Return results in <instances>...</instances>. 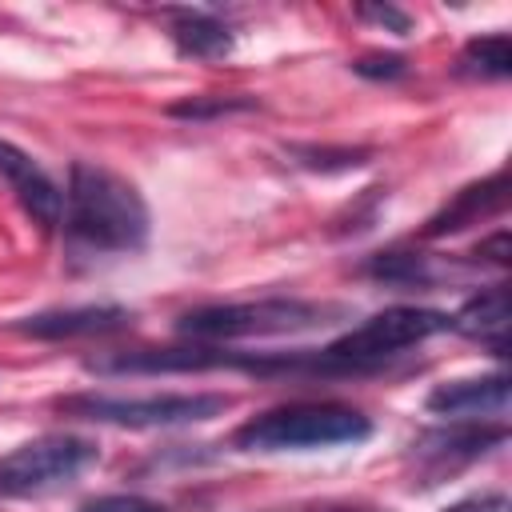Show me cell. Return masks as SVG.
<instances>
[{"instance_id":"1","label":"cell","mask_w":512,"mask_h":512,"mask_svg":"<svg viewBox=\"0 0 512 512\" xmlns=\"http://www.w3.org/2000/svg\"><path fill=\"white\" fill-rule=\"evenodd\" d=\"M64 228L84 248L136 252L148 240V204L132 180L80 160L68 172Z\"/></svg>"},{"instance_id":"2","label":"cell","mask_w":512,"mask_h":512,"mask_svg":"<svg viewBox=\"0 0 512 512\" xmlns=\"http://www.w3.org/2000/svg\"><path fill=\"white\" fill-rule=\"evenodd\" d=\"M372 424L348 404H284L252 416L236 428L232 444L240 452H304L368 440Z\"/></svg>"},{"instance_id":"3","label":"cell","mask_w":512,"mask_h":512,"mask_svg":"<svg viewBox=\"0 0 512 512\" xmlns=\"http://www.w3.org/2000/svg\"><path fill=\"white\" fill-rule=\"evenodd\" d=\"M452 328L448 324V312H436V308H408V304H396V308H384L376 312L372 320H364L360 328L344 332L340 340H332L328 348H320L340 372H368L376 364H384L388 356L436 336Z\"/></svg>"},{"instance_id":"4","label":"cell","mask_w":512,"mask_h":512,"mask_svg":"<svg viewBox=\"0 0 512 512\" xmlns=\"http://www.w3.org/2000/svg\"><path fill=\"white\" fill-rule=\"evenodd\" d=\"M100 460V448L84 436H40L0 456V496H44L72 484Z\"/></svg>"},{"instance_id":"5","label":"cell","mask_w":512,"mask_h":512,"mask_svg":"<svg viewBox=\"0 0 512 512\" xmlns=\"http://www.w3.org/2000/svg\"><path fill=\"white\" fill-rule=\"evenodd\" d=\"M228 396L220 392H164V396H68L60 408L84 420L124 424V428H172L196 424L228 412Z\"/></svg>"},{"instance_id":"6","label":"cell","mask_w":512,"mask_h":512,"mask_svg":"<svg viewBox=\"0 0 512 512\" xmlns=\"http://www.w3.org/2000/svg\"><path fill=\"white\" fill-rule=\"evenodd\" d=\"M324 308L308 300H244V304H212L180 316V332L196 340H240V336H284L320 324Z\"/></svg>"},{"instance_id":"7","label":"cell","mask_w":512,"mask_h":512,"mask_svg":"<svg viewBox=\"0 0 512 512\" xmlns=\"http://www.w3.org/2000/svg\"><path fill=\"white\" fill-rule=\"evenodd\" d=\"M0 176L12 184L16 200L24 204V212H28L36 224H44V228H56V224H60V216H64V196H60V188L48 180V172H44L28 152H20V148L8 144V140H0Z\"/></svg>"},{"instance_id":"8","label":"cell","mask_w":512,"mask_h":512,"mask_svg":"<svg viewBox=\"0 0 512 512\" xmlns=\"http://www.w3.org/2000/svg\"><path fill=\"white\" fill-rule=\"evenodd\" d=\"M428 412L440 416H504L508 412V376H472V380H448L428 392Z\"/></svg>"},{"instance_id":"9","label":"cell","mask_w":512,"mask_h":512,"mask_svg":"<svg viewBox=\"0 0 512 512\" xmlns=\"http://www.w3.org/2000/svg\"><path fill=\"white\" fill-rule=\"evenodd\" d=\"M504 204H508V176L496 172V176H488V180H480V184L460 188V192H456V196L428 220L424 236H448V232H460V228H468V224H480L484 216L504 212Z\"/></svg>"},{"instance_id":"10","label":"cell","mask_w":512,"mask_h":512,"mask_svg":"<svg viewBox=\"0 0 512 512\" xmlns=\"http://www.w3.org/2000/svg\"><path fill=\"white\" fill-rule=\"evenodd\" d=\"M132 312L116 308V304H92V308H64V312H40L28 316L20 324V332L36 336V340H68V336H100V332H116L128 328Z\"/></svg>"},{"instance_id":"11","label":"cell","mask_w":512,"mask_h":512,"mask_svg":"<svg viewBox=\"0 0 512 512\" xmlns=\"http://www.w3.org/2000/svg\"><path fill=\"white\" fill-rule=\"evenodd\" d=\"M504 440H508V428H504V424H496V428H480V424H472V428L432 432V436L420 440L416 452H420L436 472H444V468H456V464H468V460L484 456L488 448H496V444H504Z\"/></svg>"},{"instance_id":"12","label":"cell","mask_w":512,"mask_h":512,"mask_svg":"<svg viewBox=\"0 0 512 512\" xmlns=\"http://www.w3.org/2000/svg\"><path fill=\"white\" fill-rule=\"evenodd\" d=\"M508 284H492L484 292H476L456 316H448V324L480 344H492L496 352H504L508 340Z\"/></svg>"},{"instance_id":"13","label":"cell","mask_w":512,"mask_h":512,"mask_svg":"<svg viewBox=\"0 0 512 512\" xmlns=\"http://www.w3.org/2000/svg\"><path fill=\"white\" fill-rule=\"evenodd\" d=\"M168 16H172V40H176V48H180L184 56H196V60H220V56L232 52V32H228L216 16H208V12H192V8H184V12H168Z\"/></svg>"},{"instance_id":"14","label":"cell","mask_w":512,"mask_h":512,"mask_svg":"<svg viewBox=\"0 0 512 512\" xmlns=\"http://www.w3.org/2000/svg\"><path fill=\"white\" fill-rule=\"evenodd\" d=\"M460 72L484 76V80H504L512 72V40L508 32H492L480 40H468L460 52Z\"/></svg>"},{"instance_id":"15","label":"cell","mask_w":512,"mask_h":512,"mask_svg":"<svg viewBox=\"0 0 512 512\" xmlns=\"http://www.w3.org/2000/svg\"><path fill=\"white\" fill-rule=\"evenodd\" d=\"M368 276H376L384 284H416V288L436 280L428 256H416V252H380L368 260Z\"/></svg>"},{"instance_id":"16","label":"cell","mask_w":512,"mask_h":512,"mask_svg":"<svg viewBox=\"0 0 512 512\" xmlns=\"http://www.w3.org/2000/svg\"><path fill=\"white\" fill-rule=\"evenodd\" d=\"M296 156V164L304 168H320V172H344L368 160V148H288Z\"/></svg>"},{"instance_id":"17","label":"cell","mask_w":512,"mask_h":512,"mask_svg":"<svg viewBox=\"0 0 512 512\" xmlns=\"http://www.w3.org/2000/svg\"><path fill=\"white\" fill-rule=\"evenodd\" d=\"M244 108H252V100H240V96H192V100L172 104L168 112H172V116H184V120H208V116L244 112Z\"/></svg>"},{"instance_id":"18","label":"cell","mask_w":512,"mask_h":512,"mask_svg":"<svg viewBox=\"0 0 512 512\" xmlns=\"http://www.w3.org/2000/svg\"><path fill=\"white\" fill-rule=\"evenodd\" d=\"M80 512H168L160 500L136 496V492H116V496H96L88 504H80Z\"/></svg>"},{"instance_id":"19","label":"cell","mask_w":512,"mask_h":512,"mask_svg":"<svg viewBox=\"0 0 512 512\" xmlns=\"http://www.w3.org/2000/svg\"><path fill=\"white\" fill-rule=\"evenodd\" d=\"M360 76H368V80H396V76H404V56H396V52H372V56H360L356 64H352Z\"/></svg>"},{"instance_id":"20","label":"cell","mask_w":512,"mask_h":512,"mask_svg":"<svg viewBox=\"0 0 512 512\" xmlns=\"http://www.w3.org/2000/svg\"><path fill=\"white\" fill-rule=\"evenodd\" d=\"M364 20H376V24H384V28H392L396 36H408L412 32V20H408V12H400V8H392V4H360L356 8Z\"/></svg>"},{"instance_id":"21","label":"cell","mask_w":512,"mask_h":512,"mask_svg":"<svg viewBox=\"0 0 512 512\" xmlns=\"http://www.w3.org/2000/svg\"><path fill=\"white\" fill-rule=\"evenodd\" d=\"M444 512H508V496L504 492H480V496H468Z\"/></svg>"},{"instance_id":"22","label":"cell","mask_w":512,"mask_h":512,"mask_svg":"<svg viewBox=\"0 0 512 512\" xmlns=\"http://www.w3.org/2000/svg\"><path fill=\"white\" fill-rule=\"evenodd\" d=\"M476 256H488L492 264H508V256H512V248H508V232H496L492 240H480Z\"/></svg>"}]
</instances>
